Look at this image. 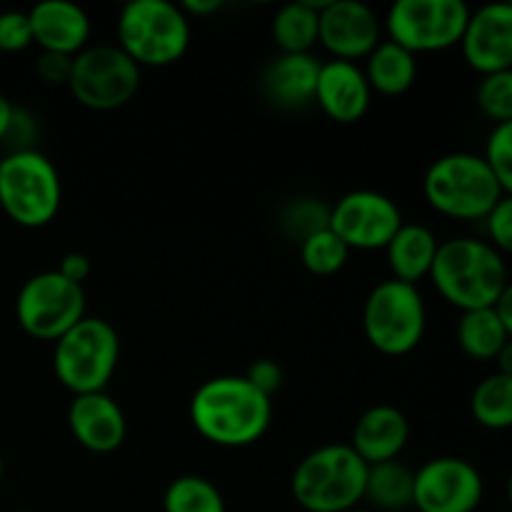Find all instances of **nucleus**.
Here are the masks:
<instances>
[{
	"label": "nucleus",
	"instance_id": "nucleus-1",
	"mask_svg": "<svg viewBox=\"0 0 512 512\" xmlns=\"http://www.w3.org/2000/svg\"><path fill=\"white\" fill-rule=\"evenodd\" d=\"M193 428L220 448H248L258 443L273 420V398L260 393L245 375H218L190 398Z\"/></svg>",
	"mask_w": 512,
	"mask_h": 512
},
{
	"label": "nucleus",
	"instance_id": "nucleus-2",
	"mask_svg": "<svg viewBox=\"0 0 512 512\" xmlns=\"http://www.w3.org/2000/svg\"><path fill=\"white\" fill-rule=\"evenodd\" d=\"M430 280L450 305L465 310L495 308L508 278L503 255L478 238H450L435 253Z\"/></svg>",
	"mask_w": 512,
	"mask_h": 512
},
{
	"label": "nucleus",
	"instance_id": "nucleus-3",
	"mask_svg": "<svg viewBox=\"0 0 512 512\" xmlns=\"http://www.w3.org/2000/svg\"><path fill=\"white\" fill-rule=\"evenodd\" d=\"M368 463L350 445H323L293 470L290 493L308 512H350L365 498Z\"/></svg>",
	"mask_w": 512,
	"mask_h": 512
},
{
	"label": "nucleus",
	"instance_id": "nucleus-4",
	"mask_svg": "<svg viewBox=\"0 0 512 512\" xmlns=\"http://www.w3.org/2000/svg\"><path fill=\"white\" fill-rule=\"evenodd\" d=\"M425 200L453 220H485L503 198L493 170L478 153H448L423 178Z\"/></svg>",
	"mask_w": 512,
	"mask_h": 512
},
{
	"label": "nucleus",
	"instance_id": "nucleus-5",
	"mask_svg": "<svg viewBox=\"0 0 512 512\" xmlns=\"http://www.w3.org/2000/svg\"><path fill=\"white\" fill-rule=\"evenodd\" d=\"M190 45V18L170 0H133L120 10L118 48L138 68H168Z\"/></svg>",
	"mask_w": 512,
	"mask_h": 512
},
{
	"label": "nucleus",
	"instance_id": "nucleus-6",
	"mask_svg": "<svg viewBox=\"0 0 512 512\" xmlns=\"http://www.w3.org/2000/svg\"><path fill=\"white\" fill-rule=\"evenodd\" d=\"M60 175L38 150H15L0 158V208L23 228H43L58 215Z\"/></svg>",
	"mask_w": 512,
	"mask_h": 512
},
{
	"label": "nucleus",
	"instance_id": "nucleus-7",
	"mask_svg": "<svg viewBox=\"0 0 512 512\" xmlns=\"http://www.w3.org/2000/svg\"><path fill=\"white\" fill-rule=\"evenodd\" d=\"M120 358V338L103 318L85 315L75 328L55 340L53 370L73 395L103 393Z\"/></svg>",
	"mask_w": 512,
	"mask_h": 512
},
{
	"label": "nucleus",
	"instance_id": "nucleus-8",
	"mask_svg": "<svg viewBox=\"0 0 512 512\" xmlns=\"http://www.w3.org/2000/svg\"><path fill=\"white\" fill-rule=\"evenodd\" d=\"M428 325V310L418 285L390 278L375 285L365 298L363 330L378 353L400 358L420 345Z\"/></svg>",
	"mask_w": 512,
	"mask_h": 512
},
{
	"label": "nucleus",
	"instance_id": "nucleus-9",
	"mask_svg": "<svg viewBox=\"0 0 512 512\" xmlns=\"http://www.w3.org/2000/svg\"><path fill=\"white\" fill-rule=\"evenodd\" d=\"M473 10L463 0H398L388 10V40L413 55L460 45Z\"/></svg>",
	"mask_w": 512,
	"mask_h": 512
},
{
	"label": "nucleus",
	"instance_id": "nucleus-10",
	"mask_svg": "<svg viewBox=\"0 0 512 512\" xmlns=\"http://www.w3.org/2000/svg\"><path fill=\"white\" fill-rule=\"evenodd\" d=\"M15 318L30 338L55 343L85 318L83 285L70 283L58 270L33 275L15 298Z\"/></svg>",
	"mask_w": 512,
	"mask_h": 512
},
{
	"label": "nucleus",
	"instance_id": "nucleus-11",
	"mask_svg": "<svg viewBox=\"0 0 512 512\" xmlns=\"http://www.w3.org/2000/svg\"><path fill=\"white\" fill-rule=\"evenodd\" d=\"M140 68L118 45H88L73 58L68 90L90 110H118L135 98Z\"/></svg>",
	"mask_w": 512,
	"mask_h": 512
},
{
	"label": "nucleus",
	"instance_id": "nucleus-12",
	"mask_svg": "<svg viewBox=\"0 0 512 512\" xmlns=\"http://www.w3.org/2000/svg\"><path fill=\"white\" fill-rule=\"evenodd\" d=\"M483 495V475L465 458L443 455L415 473L413 508L418 512H475Z\"/></svg>",
	"mask_w": 512,
	"mask_h": 512
},
{
	"label": "nucleus",
	"instance_id": "nucleus-13",
	"mask_svg": "<svg viewBox=\"0 0 512 512\" xmlns=\"http://www.w3.org/2000/svg\"><path fill=\"white\" fill-rule=\"evenodd\" d=\"M403 225L395 200L378 190H353L330 208V230L350 250H385Z\"/></svg>",
	"mask_w": 512,
	"mask_h": 512
},
{
	"label": "nucleus",
	"instance_id": "nucleus-14",
	"mask_svg": "<svg viewBox=\"0 0 512 512\" xmlns=\"http://www.w3.org/2000/svg\"><path fill=\"white\" fill-rule=\"evenodd\" d=\"M318 43L333 60L355 63L380 45L383 25L375 10L360 0H325L320 5Z\"/></svg>",
	"mask_w": 512,
	"mask_h": 512
},
{
	"label": "nucleus",
	"instance_id": "nucleus-15",
	"mask_svg": "<svg viewBox=\"0 0 512 512\" xmlns=\"http://www.w3.org/2000/svg\"><path fill=\"white\" fill-rule=\"evenodd\" d=\"M465 63L480 75L512 68V0L473 10L460 40Z\"/></svg>",
	"mask_w": 512,
	"mask_h": 512
},
{
	"label": "nucleus",
	"instance_id": "nucleus-16",
	"mask_svg": "<svg viewBox=\"0 0 512 512\" xmlns=\"http://www.w3.org/2000/svg\"><path fill=\"white\" fill-rule=\"evenodd\" d=\"M370 100H373V90L358 63L328 60L320 65L315 103L330 120L340 125L358 123L368 113Z\"/></svg>",
	"mask_w": 512,
	"mask_h": 512
},
{
	"label": "nucleus",
	"instance_id": "nucleus-17",
	"mask_svg": "<svg viewBox=\"0 0 512 512\" xmlns=\"http://www.w3.org/2000/svg\"><path fill=\"white\" fill-rule=\"evenodd\" d=\"M68 428L85 450L98 455L118 450L128 435L123 410L105 390L75 395L68 408Z\"/></svg>",
	"mask_w": 512,
	"mask_h": 512
},
{
	"label": "nucleus",
	"instance_id": "nucleus-18",
	"mask_svg": "<svg viewBox=\"0 0 512 512\" xmlns=\"http://www.w3.org/2000/svg\"><path fill=\"white\" fill-rule=\"evenodd\" d=\"M33 43L43 53H60L75 58L88 48L90 18L70 0H43L28 13Z\"/></svg>",
	"mask_w": 512,
	"mask_h": 512
},
{
	"label": "nucleus",
	"instance_id": "nucleus-19",
	"mask_svg": "<svg viewBox=\"0 0 512 512\" xmlns=\"http://www.w3.org/2000/svg\"><path fill=\"white\" fill-rule=\"evenodd\" d=\"M410 440V423L395 405H373L358 418L350 448L368 465L398 460Z\"/></svg>",
	"mask_w": 512,
	"mask_h": 512
},
{
	"label": "nucleus",
	"instance_id": "nucleus-20",
	"mask_svg": "<svg viewBox=\"0 0 512 512\" xmlns=\"http://www.w3.org/2000/svg\"><path fill=\"white\" fill-rule=\"evenodd\" d=\"M320 65L323 63L313 53H280L265 70V93L280 108H303L313 103Z\"/></svg>",
	"mask_w": 512,
	"mask_h": 512
},
{
	"label": "nucleus",
	"instance_id": "nucleus-21",
	"mask_svg": "<svg viewBox=\"0 0 512 512\" xmlns=\"http://www.w3.org/2000/svg\"><path fill=\"white\" fill-rule=\"evenodd\" d=\"M438 248L440 240L433 230L420 223H403L385 248L393 278L408 285H418L423 278H430Z\"/></svg>",
	"mask_w": 512,
	"mask_h": 512
},
{
	"label": "nucleus",
	"instance_id": "nucleus-22",
	"mask_svg": "<svg viewBox=\"0 0 512 512\" xmlns=\"http://www.w3.org/2000/svg\"><path fill=\"white\" fill-rule=\"evenodd\" d=\"M363 73L373 93L398 98L408 93L418 78V55L393 40H380L378 48L365 58Z\"/></svg>",
	"mask_w": 512,
	"mask_h": 512
},
{
	"label": "nucleus",
	"instance_id": "nucleus-23",
	"mask_svg": "<svg viewBox=\"0 0 512 512\" xmlns=\"http://www.w3.org/2000/svg\"><path fill=\"white\" fill-rule=\"evenodd\" d=\"M413 483L415 473L405 468L400 460L368 465L365 480V498L375 510L403 512L413 508Z\"/></svg>",
	"mask_w": 512,
	"mask_h": 512
},
{
	"label": "nucleus",
	"instance_id": "nucleus-24",
	"mask_svg": "<svg viewBox=\"0 0 512 512\" xmlns=\"http://www.w3.org/2000/svg\"><path fill=\"white\" fill-rule=\"evenodd\" d=\"M320 5L323 3L298 0V3L283 5V8L275 13L273 40L275 45H278L280 53L300 55L313 50V45L318 43Z\"/></svg>",
	"mask_w": 512,
	"mask_h": 512
},
{
	"label": "nucleus",
	"instance_id": "nucleus-25",
	"mask_svg": "<svg viewBox=\"0 0 512 512\" xmlns=\"http://www.w3.org/2000/svg\"><path fill=\"white\" fill-rule=\"evenodd\" d=\"M455 338H458L460 350L480 363L498 358L503 345L508 343V333H505V325L500 323L495 308L465 310L458 320Z\"/></svg>",
	"mask_w": 512,
	"mask_h": 512
},
{
	"label": "nucleus",
	"instance_id": "nucleus-26",
	"mask_svg": "<svg viewBox=\"0 0 512 512\" xmlns=\"http://www.w3.org/2000/svg\"><path fill=\"white\" fill-rule=\"evenodd\" d=\"M470 413L478 425L488 430L512 428V378L493 373L475 385L470 395Z\"/></svg>",
	"mask_w": 512,
	"mask_h": 512
},
{
	"label": "nucleus",
	"instance_id": "nucleus-27",
	"mask_svg": "<svg viewBox=\"0 0 512 512\" xmlns=\"http://www.w3.org/2000/svg\"><path fill=\"white\" fill-rule=\"evenodd\" d=\"M163 512H228L223 493L200 475H180L163 495Z\"/></svg>",
	"mask_w": 512,
	"mask_h": 512
},
{
	"label": "nucleus",
	"instance_id": "nucleus-28",
	"mask_svg": "<svg viewBox=\"0 0 512 512\" xmlns=\"http://www.w3.org/2000/svg\"><path fill=\"white\" fill-rule=\"evenodd\" d=\"M350 258V248L330 228L313 233L300 243V260L305 270L320 278L340 273Z\"/></svg>",
	"mask_w": 512,
	"mask_h": 512
},
{
	"label": "nucleus",
	"instance_id": "nucleus-29",
	"mask_svg": "<svg viewBox=\"0 0 512 512\" xmlns=\"http://www.w3.org/2000/svg\"><path fill=\"white\" fill-rule=\"evenodd\" d=\"M475 103L495 125L512 123V68L483 75L475 88Z\"/></svg>",
	"mask_w": 512,
	"mask_h": 512
},
{
	"label": "nucleus",
	"instance_id": "nucleus-30",
	"mask_svg": "<svg viewBox=\"0 0 512 512\" xmlns=\"http://www.w3.org/2000/svg\"><path fill=\"white\" fill-rule=\"evenodd\" d=\"M483 158L493 170L503 195L512 198V123L495 125L493 133L488 135V143H485Z\"/></svg>",
	"mask_w": 512,
	"mask_h": 512
},
{
	"label": "nucleus",
	"instance_id": "nucleus-31",
	"mask_svg": "<svg viewBox=\"0 0 512 512\" xmlns=\"http://www.w3.org/2000/svg\"><path fill=\"white\" fill-rule=\"evenodd\" d=\"M283 225L290 235L303 243L305 238H310L313 233L330 228V208H325L320 200H298V203L290 205L283 215Z\"/></svg>",
	"mask_w": 512,
	"mask_h": 512
},
{
	"label": "nucleus",
	"instance_id": "nucleus-32",
	"mask_svg": "<svg viewBox=\"0 0 512 512\" xmlns=\"http://www.w3.org/2000/svg\"><path fill=\"white\" fill-rule=\"evenodd\" d=\"M33 45V28L23 10H5L0 13V50L3 53H20Z\"/></svg>",
	"mask_w": 512,
	"mask_h": 512
},
{
	"label": "nucleus",
	"instance_id": "nucleus-33",
	"mask_svg": "<svg viewBox=\"0 0 512 512\" xmlns=\"http://www.w3.org/2000/svg\"><path fill=\"white\" fill-rule=\"evenodd\" d=\"M485 228H488V243L498 250L500 255H512V198L503 195L498 200L490 215L485 218Z\"/></svg>",
	"mask_w": 512,
	"mask_h": 512
},
{
	"label": "nucleus",
	"instance_id": "nucleus-34",
	"mask_svg": "<svg viewBox=\"0 0 512 512\" xmlns=\"http://www.w3.org/2000/svg\"><path fill=\"white\" fill-rule=\"evenodd\" d=\"M35 73L48 85H68L70 73H73V58L70 55L43 53L40 50L38 60H35Z\"/></svg>",
	"mask_w": 512,
	"mask_h": 512
},
{
	"label": "nucleus",
	"instance_id": "nucleus-35",
	"mask_svg": "<svg viewBox=\"0 0 512 512\" xmlns=\"http://www.w3.org/2000/svg\"><path fill=\"white\" fill-rule=\"evenodd\" d=\"M245 378H248L250 385H255L260 393L273 398V395L280 390V385H283V370H280V365L275 363V360L263 358V360H255V363L250 365Z\"/></svg>",
	"mask_w": 512,
	"mask_h": 512
},
{
	"label": "nucleus",
	"instance_id": "nucleus-36",
	"mask_svg": "<svg viewBox=\"0 0 512 512\" xmlns=\"http://www.w3.org/2000/svg\"><path fill=\"white\" fill-rule=\"evenodd\" d=\"M58 273L63 275L65 280H70V283L83 285L85 280L90 278V273H93V265H90L88 255H83V253H68L63 260H60Z\"/></svg>",
	"mask_w": 512,
	"mask_h": 512
},
{
	"label": "nucleus",
	"instance_id": "nucleus-37",
	"mask_svg": "<svg viewBox=\"0 0 512 512\" xmlns=\"http://www.w3.org/2000/svg\"><path fill=\"white\" fill-rule=\"evenodd\" d=\"M495 313H498L500 323L505 325V333H508V338H512V280L505 285L503 295H500L498 303H495Z\"/></svg>",
	"mask_w": 512,
	"mask_h": 512
},
{
	"label": "nucleus",
	"instance_id": "nucleus-38",
	"mask_svg": "<svg viewBox=\"0 0 512 512\" xmlns=\"http://www.w3.org/2000/svg\"><path fill=\"white\" fill-rule=\"evenodd\" d=\"M220 0H188V3H183L180 8H183V13L188 15H195V18H203V15H210V13H218L220 10Z\"/></svg>",
	"mask_w": 512,
	"mask_h": 512
},
{
	"label": "nucleus",
	"instance_id": "nucleus-39",
	"mask_svg": "<svg viewBox=\"0 0 512 512\" xmlns=\"http://www.w3.org/2000/svg\"><path fill=\"white\" fill-rule=\"evenodd\" d=\"M15 110L18 108H13V103L0 93V143H3V140L10 135V130H13Z\"/></svg>",
	"mask_w": 512,
	"mask_h": 512
},
{
	"label": "nucleus",
	"instance_id": "nucleus-40",
	"mask_svg": "<svg viewBox=\"0 0 512 512\" xmlns=\"http://www.w3.org/2000/svg\"><path fill=\"white\" fill-rule=\"evenodd\" d=\"M495 363H498V370H495V373H503L512 378V338H508V343L503 345V350L498 353Z\"/></svg>",
	"mask_w": 512,
	"mask_h": 512
},
{
	"label": "nucleus",
	"instance_id": "nucleus-41",
	"mask_svg": "<svg viewBox=\"0 0 512 512\" xmlns=\"http://www.w3.org/2000/svg\"><path fill=\"white\" fill-rule=\"evenodd\" d=\"M505 493H508V503H510V508H512V470H510V475H508V485H505Z\"/></svg>",
	"mask_w": 512,
	"mask_h": 512
},
{
	"label": "nucleus",
	"instance_id": "nucleus-42",
	"mask_svg": "<svg viewBox=\"0 0 512 512\" xmlns=\"http://www.w3.org/2000/svg\"><path fill=\"white\" fill-rule=\"evenodd\" d=\"M3 470H5L3 468V458H0V480H3Z\"/></svg>",
	"mask_w": 512,
	"mask_h": 512
},
{
	"label": "nucleus",
	"instance_id": "nucleus-43",
	"mask_svg": "<svg viewBox=\"0 0 512 512\" xmlns=\"http://www.w3.org/2000/svg\"><path fill=\"white\" fill-rule=\"evenodd\" d=\"M350 512H370V510H358V508H355V510H350Z\"/></svg>",
	"mask_w": 512,
	"mask_h": 512
}]
</instances>
